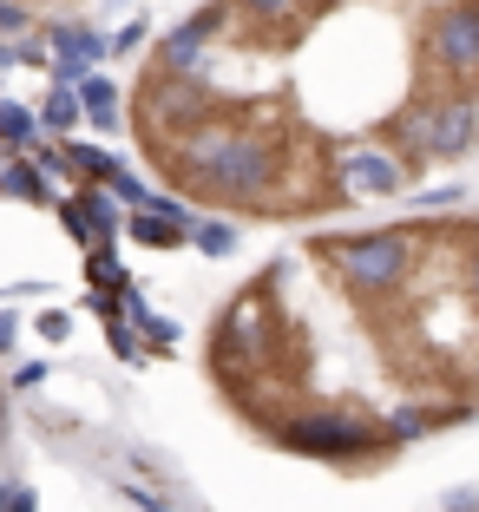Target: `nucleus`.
I'll return each mask as SVG.
<instances>
[{
  "label": "nucleus",
  "mask_w": 479,
  "mask_h": 512,
  "mask_svg": "<svg viewBox=\"0 0 479 512\" xmlns=\"http://www.w3.org/2000/svg\"><path fill=\"white\" fill-rule=\"evenodd\" d=\"M60 53H66V60H73V73H79V66H86L92 53H99V40H92L86 27H60Z\"/></svg>",
  "instance_id": "nucleus-1"
}]
</instances>
